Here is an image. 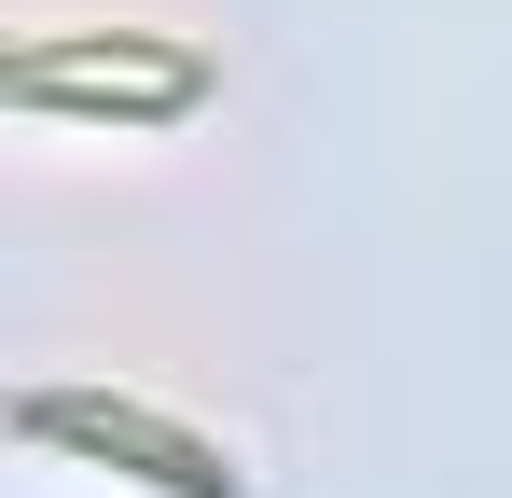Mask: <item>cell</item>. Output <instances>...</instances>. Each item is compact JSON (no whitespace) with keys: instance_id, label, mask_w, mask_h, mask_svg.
Returning <instances> with one entry per match:
<instances>
[{"instance_id":"6da1fadb","label":"cell","mask_w":512,"mask_h":498,"mask_svg":"<svg viewBox=\"0 0 512 498\" xmlns=\"http://www.w3.org/2000/svg\"><path fill=\"white\" fill-rule=\"evenodd\" d=\"M14 429L28 443H70V457H111V471H139V485H167V498H250V471L208 429L125 402V388H14Z\"/></svg>"},{"instance_id":"3957f363","label":"cell","mask_w":512,"mask_h":498,"mask_svg":"<svg viewBox=\"0 0 512 498\" xmlns=\"http://www.w3.org/2000/svg\"><path fill=\"white\" fill-rule=\"evenodd\" d=\"M28 70H222V56L167 42V28H42V42L0 56V83H28Z\"/></svg>"},{"instance_id":"7a4b0ae2","label":"cell","mask_w":512,"mask_h":498,"mask_svg":"<svg viewBox=\"0 0 512 498\" xmlns=\"http://www.w3.org/2000/svg\"><path fill=\"white\" fill-rule=\"evenodd\" d=\"M14 97L28 111H70V125H180V111L222 97V70H28Z\"/></svg>"}]
</instances>
